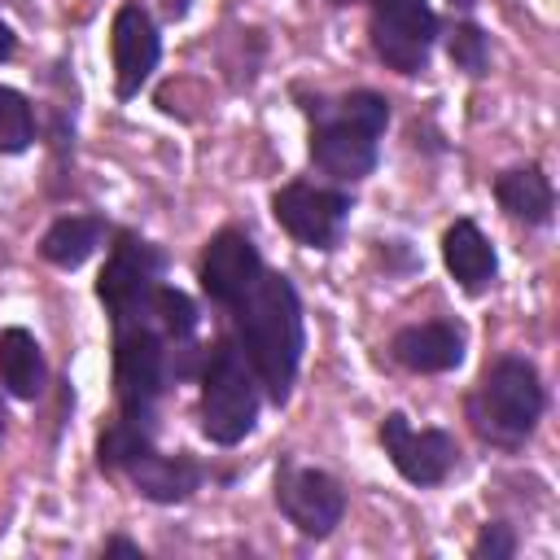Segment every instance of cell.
Instances as JSON below:
<instances>
[{
	"label": "cell",
	"instance_id": "cell-13",
	"mask_svg": "<svg viewBox=\"0 0 560 560\" xmlns=\"http://www.w3.org/2000/svg\"><path fill=\"white\" fill-rule=\"evenodd\" d=\"M394 359L411 372H446L464 359V332L446 319L411 324L394 337Z\"/></svg>",
	"mask_w": 560,
	"mask_h": 560
},
{
	"label": "cell",
	"instance_id": "cell-16",
	"mask_svg": "<svg viewBox=\"0 0 560 560\" xmlns=\"http://www.w3.org/2000/svg\"><path fill=\"white\" fill-rule=\"evenodd\" d=\"M494 197L521 223H547L551 219V184L538 166H516V171L499 175Z\"/></svg>",
	"mask_w": 560,
	"mask_h": 560
},
{
	"label": "cell",
	"instance_id": "cell-11",
	"mask_svg": "<svg viewBox=\"0 0 560 560\" xmlns=\"http://www.w3.org/2000/svg\"><path fill=\"white\" fill-rule=\"evenodd\" d=\"M109 48H114V88H118V96H136L140 83L153 74L158 52H162L153 18H149L140 4H122V9L114 13Z\"/></svg>",
	"mask_w": 560,
	"mask_h": 560
},
{
	"label": "cell",
	"instance_id": "cell-10",
	"mask_svg": "<svg viewBox=\"0 0 560 560\" xmlns=\"http://www.w3.org/2000/svg\"><path fill=\"white\" fill-rule=\"evenodd\" d=\"M153 276H158V258L153 249L136 245L131 236H122V245L114 249L109 267L101 271V298L105 306L114 311V324L118 319H131V315H149V298H153Z\"/></svg>",
	"mask_w": 560,
	"mask_h": 560
},
{
	"label": "cell",
	"instance_id": "cell-5",
	"mask_svg": "<svg viewBox=\"0 0 560 560\" xmlns=\"http://www.w3.org/2000/svg\"><path fill=\"white\" fill-rule=\"evenodd\" d=\"M438 18L429 0H372V48L385 66L416 74L433 48Z\"/></svg>",
	"mask_w": 560,
	"mask_h": 560
},
{
	"label": "cell",
	"instance_id": "cell-6",
	"mask_svg": "<svg viewBox=\"0 0 560 560\" xmlns=\"http://www.w3.org/2000/svg\"><path fill=\"white\" fill-rule=\"evenodd\" d=\"M114 376H118V398L131 416L158 398V389H162V337H158V324L149 315L118 319Z\"/></svg>",
	"mask_w": 560,
	"mask_h": 560
},
{
	"label": "cell",
	"instance_id": "cell-22",
	"mask_svg": "<svg viewBox=\"0 0 560 560\" xmlns=\"http://www.w3.org/2000/svg\"><path fill=\"white\" fill-rule=\"evenodd\" d=\"M512 534H508V525H486L481 529V538L472 542V556L477 560H508L512 556Z\"/></svg>",
	"mask_w": 560,
	"mask_h": 560
},
{
	"label": "cell",
	"instance_id": "cell-8",
	"mask_svg": "<svg viewBox=\"0 0 560 560\" xmlns=\"http://www.w3.org/2000/svg\"><path fill=\"white\" fill-rule=\"evenodd\" d=\"M381 442H385V451H389V459H394V468L411 481V486H438L446 472H451V464H455V438L451 433H442V429H411L407 424V416H385V424H381Z\"/></svg>",
	"mask_w": 560,
	"mask_h": 560
},
{
	"label": "cell",
	"instance_id": "cell-19",
	"mask_svg": "<svg viewBox=\"0 0 560 560\" xmlns=\"http://www.w3.org/2000/svg\"><path fill=\"white\" fill-rule=\"evenodd\" d=\"M35 136V118L22 92L0 88V153H22Z\"/></svg>",
	"mask_w": 560,
	"mask_h": 560
},
{
	"label": "cell",
	"instance_id": "cell-23",
	"mask_svg": "<svg viewBox=\"0 0 560 560\" xmlns=\"http://www.w3.org/2000/svg\"><path fill=\"white\" fill-rule=\"evenodd\" d=\"M105 556H140V547L127 538H114V542H105Z\"/></svg>",
	"mask_w": 560,
	"mask_h": 560
},
{
	"label": "cell",
	"instance_id": "cell-4",
	"mask_svg": "<svg viewBox=\"0 0 560 560\" xmlns=\"http://www.w3.org/2000/svg\"><path fill=\"white\" fill-rule=\"evenodd\" d=\"M538 416H542V385H538L534 363L499 359L472 398L477 429L494 442H521L538 424Z\"/></svg>",
	"mask_w": 560,
	"mask_h": 560
},
{
	"label": "cell",
	"instance_id": "cell-25",
	"mask_svg": "<svg viewBox=\"0 0 560 560\" xmlns=\"http://www.w3.org/2000/svg\"><path fill=\"white\" fill-rule=\"evenodd\" d=\"M0 433H4V411H0Z\"/></svg>",
	"mask_w": 560,
	"mask_h": 560
},
{
	"label": "cell",
	"instance_id": "cell-9",
	"mask_svg": "<svg viewBox=\"0 0 560 560\" xmlns=\"http://www.w3.org/2000/svg\"><path fill=\"white\" fill-rule=\"evenodd\" d=\"M276 499H280V512L311 538L332 534V525L346 512L341 486L319 468H284L276 481Z\"/></svg>",
	"mask_w": 560,
	"mask_h": 560
},
{
	"label": "cell",
	"instance_id": "cell-24",
	"mask_svg": "<svg viewBox=\"0 0 560 560\" xmlns=\"http://www.w3.org/2000/svg\"><path fill=\"white\" fill-rule=\"evenodd\" d=\"M13 57V35H9V26H0V61H9Z\"/></svg>",
	"mask_w": 560,
	"mask_h": 560
},
{
	"label": "cell",
	"instance_id": "cell-21",
	"mask_svg": "<svg viewBox=\"0 0 560 560\" xmlns=\"http://www.w3.org/2000/svg\"><path fill=\"white\" fill-rule=\"evenodd\" d=\"M451 61L468 74H481L486 70V35L477 26H455L451 31Z\"/></svg>",
	"mask_w": 560,
	"mask_h": 560
},
{
	"label": "cell",
	"instance_id": "cell-2",
	"mask_svg": "<svg viewBox=\"0 0 560 560\" xmlns=\"http://www.w3.org/2000/svg\"><path fill=\"white\" fill-rule=\"evenodd\" d=\"M389 122V105L376 92H350L341 109L315 127L311 158L332 179H363L376 162V136Z\"/></svg>",
	"mask_w": 560,
	"mask_h": 560
},
{
	"label": "cell",
	"instance_id": "cell-1",
	"mask_svg": "<svg viewBox=\"0 0 560 560\" xmlns=\"http://www.w3.org/2000/svg\"><path fill=\"white\" fill-rule=\"evenodd\" d=\"M232 311H236V332L245 341V359L258 385H267V394L284 402L302 359V306L293 284L284 276L262 271L249 284V293L232 302Z\"/></svg>",
	"mask_w": 560,
	"mask_h": 560
},
{
	"label": "cell",
	"instance_id": "cell-18",
	"mask_svg": "<svg viewBox=\"0 0 560 560\" xmlns=\"http://www.w3.org/2000/svg\"><path fill=\"white\" fill-rule=\"evenodd\" d=\"M101 232H105L101 219H92V214H66V219H57V223L44 232L39 254H44L52 267H79V262H88V254L101 245Z\"/></svg>",
	"mask_w": 560,
	"mask_h": 560
},
{
	"label": "cell",
	"instance_id": "cell-15",
	"mask_svg": "<svg viewBox=\"0 0 560 560\" xmlns=\"http://www.w3.org/2000/svg\"><path fill=\"white\" fill-rule=\"evenodd\" d=\"M122 468L131 472L136 490L149 494V499H158V503H175V499L192 494L197 481H201V468H197L192 459H171V455H158L153 446H144V451H140L136 459H127Z\"/></svg>",
	"mask_w": 560,
	"mask_h": 560
},
{
	"label": "cell",
	"instance_id": "cell-3",
	"mask_svg": "<svg viewBox=\"0 0 560 560\" xmlns=\"http://www.w3.org/2000/svg\"><path fill=\"white\" fill-rule=\"evenodd\" d=\"M258 420V376L232 341H219L201 376V429L210 442L232 446Z\"/></svg>",
	"mask_w": 560,
	"mask_h": 560
},
{
	"label": "cell",
	"instance_id": "cell-12",
	"mask_svg": "<svg viewBox=\"0 0 560 560\" xmlns=\"http://www.w3.org/2000/svg\"><path fill=\"white\" fill-rule=\"evenodd\" d=\"M258 276H262V258L245 232H219L201 254V289L223 306L241 302Z\"/></svg>",
	"mask_w": 560,
	"mask_h": 560
},
{
	"label": "cell",
	"instance_id": "cell-26",
	"mask_svg": "<svg viewBox=\"0 0 560 560\" xmlns=\"http://www.w3.org/2000/svg\"><path fill=\"white\" fill-rule=\"evenodd\" d=\"M455 4H472V0H455Z\"/></svg>",
	"mask_w": 560,
	"mask_h": 560
},
{
	"label": "cell",
	"instance_id": "cell-7",
	"mask_svg": "<svg viewBox=\"0 0 560 560\" xmlns=\"http://www.w3.org/2000/svg\"><path fill=\"white\" fill-rule=\"evenodd\" d=\"M271 210L280 219V228L311 245V249H328L346 223V210L350 201L341 192H328V188H315V184H284L276 197H271Z\"/></svg>",
	"mask_w": 560,
	"mask_h": 560
},
{
	"label": "cell",
	"instance_id": "cell-14",
	"mask_svg": "<svg viewBox=\"0 0 560 560\" xmlns=\"http://www.w3.org/2000/svg\"><path fill=\"white\" fill-rule=\"evenodd\" d=\"M442 258H446V271L468 289V293H481L490 280H494V249L490 241L481 236V228L472 219H455L442 236Z\"/></svg>",
	"mask_w": 560,
	"mask_h": 560
},
{
	"label": "cell",
	"instance_id": "cell-17",
	"mask_svg": "<svg viewBox=\"0 0 560 560\" xmlns=\"http://www.w3.org/2000/svg\"><path fill=\"white\" fill-rule=\"evenodd\" d=\"M0 381L9 385L13 398H35L44 389V359L26 328L0 332Z\"/></svg>",
	"mask_w": 560,
	"mask_h": 560
},
{
	"label": "cell",
	"instance_id": "cell-20",
	"mask_svg": "<svg viewBox=\"0 0 560 560\" xmlns=\"http://www.w3.org/2000/svg\"><path fill=\"white\" fill-rule=\"evenodd\" d=\"M149 319H153L166 337H184V332H192V324H197L192 302H188L179 289H166V284L153 289V298H149Z\"/></svg>",
	"mask_w": 560,
	"mask_h": 560
}]
</instances>
